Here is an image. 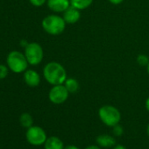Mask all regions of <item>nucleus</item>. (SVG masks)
Wrapping results in <instances>:
<instances>
[{"label":"nucleus","instance_id":"f257e3e1","mask_svg":"<svg viewBox=\"0 0 149 149\" xmlns=\"http://www.w3.org/2000/svg\"><path fill=\"white\" fill-rule=\"evenodd\" d=\"M43 76L45 80L53 86L63 84L68 78L65 68L57 61H50L45 65Z\"/></svg>","mask_w":149,"mask_h":149},{"label":"nucleus","instance_id":"f03ea898","mask_svg":"<svg viewBox=\"0 0 149 149\" xmlns=\"http://www.w3.org/2000/svg\"><path fill=\"white\" fill-rule=\"evenodd\" d=\"M42 28L50 35L61 34L66 28V22L62 16L57 14H51L45 17L42 20Z\"/></svg>","mask_w":149,"mask_h":149},{"label":"nucleus","instance_id":"7ed1b4c3","mask_svg":"<svg viewBox=\"0 0 149 149\" xmlns=\"http://www.w3.org/2000/svg\"><path fill=\"white\" fill-rule=\"evenodd\" d=\"M98 116L101 121L107 126L113 127L118 125L121 120V113L113 105H103L98 110Z\"/></svg>","mask_w":149,"mask_h":149},{"label":"nucleus","instance_id":"20e7f679","mask_svg":"<svg viewBox=\"0 0 149 149\" xmlns=\"http://www.w3.org/2000/svg\"><path fill=\"white\" fill-rule=\"evenodd\" d=\"M7 64L14 73H22L26 70L29 63L25 54L19 51H13L7 56Z\"/></svg>","mask_w":149,"mask_h":149},{"label":"nucleus","instance_id":"39448f33","mask_svg":"<svg viewBox=\"0 0 149 149\" xmlns=\"http://www.w3.org/2000/svg\"><path fill=\"white\" fill-rule=\"evenodd\" d=\"M25 55L28 63L32 66H36L40 64L44 56V52L42 47L37 42H31L28 43L26 47Z\"/></svg>","mask_w":149,"mask_h":149},{"label":"nucleus","instance_id":"423d86ee","mask_svg":"<svg viewBox=\"0 0 149 149\" xmlns=\"http://www.w3.org/2000/svg\"><path fill=\"white\" fill-rule=\"evenodd\" d=\"M26 139L30 145L39 146L44 145L47 136L43 128L38 125H32L26 132Z\"/></svg>","mask_w":149,"mask_h":149},{"label":"nucleus","instance_id":"0eeeda50","mask_svg":"<svg viewBox=\"0 0 149 149\" xmlns=\"http://www.w3.org/2000/svg\"><path fill=\"white\" fill-rule=\"evenodd\" d=\"M69 97V92L64 86V84L54 85L49 92L48 98L54 104H61L65 103Z\"/></svg>","mask_w":149,"mask_h":149},{"label":"nucleus","instance_id":"6e6552de","mask_svg":"<svg viewBox=\"0 0 149 149\" xmlns=\"http://www.w3.org/2000/svg\"><path fill=\"white\" fill-rule=\"evenodd\" d=\"M47 5L52 12L63 13L70 6V0H47Z\"/></svg>","mask_w":149,"mask_h":149},{"label":"nucleus","instance_id":"1a4fd4ad","mask_svg":"<svg viewBox=\"0 0 149 149\" xmlns=\"http://www.w3.org/2000/svg\"><path fill=\"white\" fill-rule=\"evenodd\" d=\"M62 18L64 19L67 25H74L77 23L81 19V11L73 6H69L63 13Z\"/></svg>","mask_w":149,"mask_h":149},{"label":"nucleus","instance_id":"9d476101","mask_svg":"<svg viewBox=\"0 0 149 149\" xmlns=\"http://www.w3.org/2000/svg\"><path fill=\"white\" fill-rule=\"evenodd\" d=\"M24 80L29 87H37L40 84V77L39 73L33 69L25 71Z\"/></svg>","mask_w":149,"mask_h":149},{"label":"nucleus","instance_id":"9b49d317","mask_svg":"<svg viewBox=\"0 0 149 149\" xmlns=\"http://www.w3.org/2000/svg\"><path fill=\"white\" fill-rule=\"evenodd\" d=\"M97 144L101 147L110 148L116 145V139L109 134H101L96 139Z\"/></svg>","mask_w":149,"mask_h":149},{"label":"nucleus","instance_id":"f8f14e48","mask_svg":"<svg viewBox=\"0 0 149 149\" xmlns=\"http://www.w3.org/2000/svg\"><path fill=\"white\" fill-rule=\"evenodd\" d=\"M43 146L45 149H64L65 147L63 141L56 136L47 137Z\"/></svg>","mask_w":149,"mask_h":149},{"label":"nucleus","instance_id":"ddd939ff","mask_svg":"<svg viewBox=\"0 0 149 149\" xmlns=\"http://www.w3.org/2000/svg\"><path fill=\"white\" fill-rule=\"evenodd\" d=\"M64 86L69 92V94H74L79 91V82L74 77H68L64 82Z\"/></svg>","mask_w":149,"mask_h":149},{"label":"nucleus","instance_id":"4468645a","mask_svg":"<svg viewBox=\"0 0 149 149\" xmlns=\"http://www.w3.org/2000/svg\"><path fill=\"white\" fill-rule=\"evenodd\" d=\"M93 1L94 0H70V6L79 11H83L89 8Z\"/></svg>","mask_w":149,"mask_h":149},{"label":"nucleus","instance_id":"2eb2a0df","mask_svg":"<svg viewBox=\"0 0 149 149\" xmlns=\"http://www.w3.org/2000/svg\"><path fill=\"white\" fill-rule=\"evenodd\" d=\"M19 123H20L21 126L27 129V128L31 127L32 125H33V118L30 113L24 112L19 117Z\"/></svg>","mask_w":149,"mask_h":149},{"label":"nucleus","instance_id":"dca6fc26","mask_svg":"<svg viewBox=\"0 0 149 149\" xmlns=\"http://www.w3.org/2000/svg\"><path fill=\"white\" fill-rule=\"evenodd\" d=\"M137 63L139 65V66H142V67H146L147 64L149 63V57L146 55V54H139L138 56H137Z\"/></svg>","mask_w":149,"mask_h":149},{"label":"nucleus","instance_id":"f3484780","mask_svg":"<svg viewBox=\"0 0 149 149\" xmlns=\"http://www.w3.org/2000/svg\"><path fill=\"white\" fill-rule=\"evenodd\" d=\"M8 74V68L3 65L0 64V79H5Z\"/></svg>","mask_w":149,"mask_h":149},{"label":"nucleus","instance_id":"a211bd4d","mask_svg":"<svg viewBox=\"0 0 149 149\" xmlns=\"http://www.w3.org/2000/svg\"><path fill=\"white\" fill-rule=\"evenodd\" d=\"M124 132L123 127L119 125H116L115 126H113V133L116 136H121Z\"/></svg>","mask_w":149,"mask_h":149},{"label":"nucleus","instance_id":"6ab92c4d","mask_svg":"<svg viewBox=\"0 0 149 149\" xmlns=\"http://www.w3.org/2000/svg\"><path fill=\"white\" fill-rule=\"evenodd\" d=\"M29 1L33 6L40 7V6H42L44 4H46L47 0H29Z\"/></svg>","mask_w":149,"mask_h":149},{"label":"nucleus","instance_id":"aec40b11","mask_svg":"<svg viewBox=\"0 0 149 149\" xmlns=\"http://www.w3.org/2000/svg\"><path fill=\"white\" fill-rule=\"evenodd\" d=\"M108 1L111 4V5H114V6H118V5H120L122 4L125 0H108Z\"/></svg>","mask_w":149,"mask_h":149},{"label":"nucleus","instance_id":"412c9836","mask_svg":"<svg viewBox=\"0 0 149 149\" xmlns=\"http://www.w3.org/2000/svg\"><path fill=\"white\" fill-rule=\"evenodd\" d=\"M84 149H101V146H99L97 144V145H90L87 147H85Z\"/></svg>","mask_w":149,"mask_h":149},{"label":"nucleus","instance_id":"4be33fe9","mask_svg":"<svg viewBox=\"0 0 149 149\" xmlns=\"http://www.w3.org/2000/svg\"><path fill=\"white\" fill-rule=\"evenodd\" d=\"M64 149H80V148H78L77 146H74V145H68V146H66Z\"/></svg>","mask_w":149,"mask_h":149},{"label":"nucleus","instance_id":"5701e85b","mask_svg":"<svg viewBox=\"0 0 149 149\" xmlns=\"http://www.w3.org/2000/svg\"><path fill=\"white\" fill-rule=\"evenodd\" d=\"M145 106H146V111L149 112V97H148L146 98V100Z\"/></svg>","mask_w":149,"mask_h":149},{"label":"nucleus","instance_id":"b1692460","mask_svg":"<svg viewBox=\"0 0 149 149\" xmlns=\"http://www.w3.org/2000/svg\"><path fill=\"white\" fill-rule=\"evenodd\" d=\"M113 149H126V148L123 145H117L113 146Z\"/></svg>","mask_w":149,"mask_h":149},{"label":"nucleus","instance_id":"393cba45","mask_svg":"<svg viewBox=\"0 0 149 149\" xmlns=\"http://www.w3.org/2000/svg\"><path fill=\"white\" fill-rule=\"evenodd\" d=\"M146 133H147V135H148V137H149V124H148L147 128H146Z\"/></svg>","mask_w":149,"mask_h":149},{"label":"nucleus","instance_id":"a878e982","mask_svg":"<svg viewBox=\"0 0 149 149\" xmlns=\"http://www.w3.org/2000/svg\"><path fill=\"white\" fill-rule=\"evenodd\" d=\"M146 71H147V74H149V63L147 64V66H146Z\"/></svg>","mask_w":149,"mask_h":149}]
</instances>
